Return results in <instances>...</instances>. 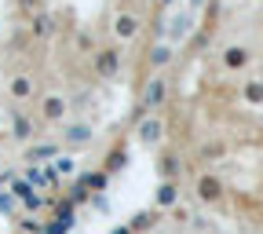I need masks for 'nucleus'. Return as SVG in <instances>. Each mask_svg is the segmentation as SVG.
I'll list each match as a JSON object with an SVG mask.
<instances>
[{"label":"nucleus","instance_id":"obj_1","mask_svg":"<svg viewBox=\"0 0 263 234\" xmlns=\"http://www.w3.org/2000/svg\"><path fill=\"white\" fill-rule=\"evenodd\" d=\"M91 66H95V74H99V77H114V74L121 70V51H117V48H103V51H95Z\"/></svg>","mask_w":263,"mask_h":234},{"label":"nucleus","instance_id":"obj_2","mask_svg":"<svg viewBox=\"0 0 263 234\" xmlns=\"http://www.w3.org/2000/svg\"><path fill=\"white\" fill-rule=\"evenodd\" d=\"M249 48H241V44H230L227 51H223V62H227V70H245L249 66Z\"/></svg>","mask_w":263,"mask_h":234},{"label":"nucleus","instance_id":"obj_3","mask_svg":"<svg viewBox=\"0 0 263 234\" xmlns=\"http://www.w3.org/2000/svg\"><path fill=\"white\" fill-rule=\"evenodd\" d=\"M136 29H139V22L132 19V15H117V19H114V33H117L121 41H128V37H136Z\"/></svg>","mask_w":263,"mask_h":234},{"label":"nucleus","instance_id":"obj_4","mask_svg":"<svg viewBox=\"0 0 263 234\" xmlns=\"http://www.w3.org/2000/svg\"><path fill=\"white\" fill-rule=\"evenodd\" d=\"M33 33H37V37L55 33V19H51V15H33Z\"/></svg>","mask_w":263,"mask_h":234},{"label":"nucleus","instance_id":"obj_5","mask_svg":"<svg viewBox=\"0 0 263 234\" xmlns=\"http://www.w3.org/2000/svg\"><path fill=\"white\" fill-rule=\"evenodd\" d=\"M11 95H15V99H29V95H33V81H29V77H15V81H11Z\"/></svg>","mask_w":263,"mask_h":234},{"label":"nucleus","instance_id":"obj_6","mask_svg":"<svg viewBox=\"0 0 263 234\" xmlns=\"http://www.w3.org/2000/svg\"><path fill=\"white\" fill-rule=\"evenodd\" d=\"M190 4H205V0H190Z\"/></svg>","mask_w":263,"mask_h":234},{"label":"nucleus","instance_id":"obj_7","mask_svg":"<svg viewBox=\"0 0 263 234\" xmlns=\"http://www.w3.org/2000/svg\"><path fill=\"white\" fill-rule=\"evenodd\" d=\"M161 4H172V0H161Z\"/></svg>","mask_w":263,"mask_h":234}]
</instances>
